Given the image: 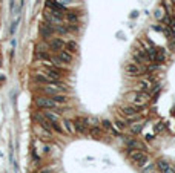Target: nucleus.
<instances>
[{
	"instance_id": "nucleus-1",
	"label": "nucleus",
	"mask_w": 175,
	"mask_h": 173,
	"mask_svg": "<svg viewBox=\"0 0 175 173\" xmlns=\"http://www.w3.org/2000/svg\"><path fill=\"white\" fill-rule=\"evenodd\" d=\"M126 100L132 104V106H137V107H143V106H146L147 103H149V95L147 94H144V92H137V90H134V92H129V94H126Z\"/></svg>"
},
{
	"instance_id": "nucleus-2",
	"label": "nucleus",
	"mask_w": 175,
	"mask_h": 173,
	"mask_svg": "<svg viewBox=\"0 0 175 173\" xmlns=\"http://www.w3.org/2000/svg\"><path fill=\"white\" fill-rule=\"evenodd\" d=\"M34 103L39 109H43V110H54V109H58V104H55L51 97H46V95H39L34 98Z\"/></svg>"
},
{
	"instance_id": "nucleus-3",
	"label": "nucleus",
	"mask_w": 175,
	"mask_h": 173,
	"mask_svg": "<svg viewBox=\"0 0 175 173\" xmlns=\"http://www.w3.org/2000/svg\"><path fill=\"white\" fill-rule=\"evenodd\" d=\"M129 158L131 161L135 162V165L138 167H144L149 161V156L146 152H141V150H129Z\"/></svg>"
},
{
	"instance_id": "nucleus-4",
	"label": "nucleus",
	"mask_w": 175,
	"mask_h": 173,
	"mask_svg": "<svg viewBox=\"0 0 175 173\" xmlns=\"http://www.w3.org/2000/svg\"><path fill=\"white\" fill-rule=\"evenodd\" d=\"M125 72H126L128 77H138V75H141V74L144 72V69H143L138 63L129 61V63L125 64Z\"/></svg>"
},
{
	"instance_id": "nucleus-5",
	"label": "nucleus",
	"mask_w": 175,
	"mask_h": 173,
	"mask_svg": "<svg viewBox=\"0 0 175 173\" xmlns=\"http://www.w3.org/2000/svg\"><path fill=\"white\" fill-rule=\"evenodd\" d=\"M121 113L128 120H132V121H135V120H138L141 116L140 115V107H137V106H123L121 107Z\"/></svg>"
},
{
	"instance_id": "nucleus-6",
	"label": "nucleus",
	"mask_w": 175,
	"mask_h": 173,
	"mask_svg": "<svg viewBox=\"0 0 175 173\" xmlns=\"http://www.w3.org/2000/svg\"><path fill=\"white\" fill-rule=\"evenodd\" d=\"M74 127H75V132L77 133H81V135H86L89 132V126H88V118L86 116H78L74 120Z\"/></svg>"
},
{
	"instance_id": "nucleus-7",
	"label": "nucleus",
	"mask_w": 175,
	"mask_h": 173,
	"mask_svg": "<svg viewBox=\"0 0 175 173\" xmlns=\"http://www.w3.org/2000/svg\"><path fill=\"white\" fill-rule=\"evenodd\" d=\"M123 139H125V142H126V147L131 150V149H134V150H141V152H146V144L144 142H141V141H138V139H134V138H129V136H123Z\"/></svg>"
},
{
	"instance_id": "nucleus-8",
	"label": "nucleus",
	"mask_w": 175,
	"mask_h": 173,
	"mask_svg": "<svg viewBox=\"0 0 175 173\" xmlns=\"http://www.w3.org/2000/svg\"><path fill=\"white\" fill-rule=\"evenodd\" d=\"M39 31H40V35H42L43 40H51L54 37V25H51L48 22L46 23H42L40 28H39Z\"/></svg>"
},
{
	"instance_id": "nucleus-9",
	"label": "nucleus",
	"mask_w": 175,
	"mask_h": 173,
	"mask_svg": "<svg viewBox=\"0 0 175 173\" xmlns=\"http://www.w3.org/2000/svg\"><path fill=\"white\" fill-rule=\"evenodd\" d=\"M65 45H66V42H63L60 37H52V39L49 40L48 49L52 51V52H60V51L65 49Z\"/></svg>"
},
{
	"instance_id": "nucleus-10",
	"label": "nucleus",
	"mask_w": 175,
	"mask_h": 173,
	"mask_svg": "<svg viewBox=\"0 0 175 173\" xmlns=\"http://www.w3.org/2000/svg\"><path fill=\"white\" fill-rule=\"evenodd\" d=\"M63 64H71L72 63V60H74V55L72 54H69L68 51H60V52H57V55H55Z\"/></svg>"
},
{
	"instance_id": "nucleus-11",
	"label": "nucleus",
	"mask_w": 175,
	"mask_h": 173,
	"mask_svg": "<svg viewBox=\"0 0 175 173\" xmlns=\"http://www.w3.org/2000/svg\"><path fill=\"white\" fill-rule=\"evenodd\" d=\"M46 5H48L52 11H60V13L66 14V8H65V5H61V3L55 2V0H46Z\"/></svg>"
},
{
	"instance_id": "nucleus-12",
	"label": "nucleus",
	"mask_w": 175,
	"mask_h": 173,
	"mask_svg": "<svg viewBox=\"0 0 175 173\" xmlns=\"http://www.w3.org/2000/svg\"><path fill=\"white\" fill-rule=\"evenodd\" d=\"M65 51H68L69 54H77L78 52V43L75 40H68L66 45H65Z\"/></svg>"
},
{
	"instance_id": "nucleus-13",
	"label": "nucleus",
	"mask_w": 175,
	"mask_h": 173,
	"mask_svg": "<svg viewBox=\"0 0 175 173\" xmlns=\"http://www.w3.org/2000/svg\"><path fill=\"white\" fill-rule=\"evenodd\" d=\"M137 87L140 89V92H149L154 86H152V83L149 80H140L138 84H137Z\"/></svg>"
},
{
	"instance_id": "nucleus-14",
	"label": "nucleus",
	"mask_w": 175,
	"mask_h": 173,
	"mask_svg": "<svg viewBox=\"0 0 175 173\" xmlns=\"http://www.w3.org/2000/svg\"><path fill=\"white\" fill-rule=\"evenodd\" d=\"M34 80H35L37 83H40V84H45V86H46V84L54 83L51 78H48V77H46V74H35V75H34Z\"/></svg>"
},
{
	"instance_id": "nucleus-15",
	"label": "nucleus",
	"mask_w": 175,
	"mask_h": 173,
	"mask_svg": "<svg viewBox=\"0 0 175 173\" xmlns=\"http://www.w3.org/2000/svg\"><path fill=\"white\" fill-rule=\"evenodd\" d=\"M63 127H65V130L69 133V135H74L75 133V127H74V121H71V120H68V118H65L63 120Z\"/></svg>"
},
{
	"instance_id": "nucleus-16",
	"label": "nucleus",
	"mask_w": 175,
	"mask_h": 173,
	"mask_svg": "<svg viewBox=\"0 0 175 173\" xmlns=\"http://www.w3.org/2000/svg\"><path fill=\"white\" fill-rule=\"evenodd\" d=\"M51 100H52L55 104H66V103H68V95H65V94H57V95L51 97Z\"/></svg>"
},
{
	"instance_id": "nucleus-17",
	"label": "nucleus",
	"mask_w": 175,
	"mask_h": 173,
	"mask_svg": "<svg viewBox=\"0 0 175 173\" xmlns=\"http://www.w3.org/2000/svg\"><path fill=\"white\" fill-rule=\"evenodd\" d=\"M143 127H144V124L138 121V123H134V124L129 126V132H131L132 135H138V133L143 130Z\"/></svg>"
},
{
	"instance_id": "nucleus-18",
	"label": "nucleus",
	"mask_w": 175,
	"mask_h": 173,
	"mask_svg": "<svg viewBox=\"0 0 175 173\" xmlns=\"http://www.w3.org/2000/svg\"><path fill=\"white\" fill-rule=\"evenodd\" d=\"M65 17H66V20H68L69 23H77V22H78V14H77L75 11H66Z\"/></svg>"
},
{
	"instance_id": "nucleus-19",
	"label": "nucleus",
	"mask_w": 175,
	"mask_h": 173,
	"mask_svg": "<svg viewBox=\"0 0 175 173\" xmlns=\"http://www.w3.org/2000/svg\"><path fill=\"white\" fill-rule=\"evenodd\" d=\"M43 115H45V118H46L49 123H55V121H58V113H52V110H45Z\"/></svg>"
},
{
	"instance_id": "nucleus-20",
	"label": "nucleus",
	"mask_w": 175,
	"mask_h": 173,
	"mask_svg": "<svg viewBox=\"0 0 175 173\" xmlns=\"http://www.w3.org/2000/svg\"><path fill=\"white\" fill-rule=\"evenodd\" d=\"M102 126H103V129H105V130L111 132L112 135H117V130L114 129V126H112V123H111L109 120H103V121H102Z\"/></svg>"
},
{
	"instance_id": "nucleus-21",
	"label": "nucleus",
	"mask_w": 175,
	"mask_h": 173,
	"mask_svg": "<svg viewBox=\"0 0 175 173\" xmlns=\"http://www.w3.org/2000/svg\"><path fill=\"white\" fill-rule=\"evenodd\" d=\"M54 32H57V34H60V35H63V34H68L69 31H68V26L66 25H54Z\"/></svg>"
},
{
	"instance_id": "nucleus-22",
	"label": "nucleus",
	"mask_w": 175,
	"mask_h": 173,
	"mask_svg": "<svg viewBox=\"0 0 175 173\" xmlns=\"http://www.w3.org/2000/svg\"><path fill=\"white\" fill-rule=\"evenodd\" d=\"M88 133H89L91 136H94V138H100L103 135V132H102V129L99 126L97 127H89V132H88Z\"/></svg>"
},
{
	"instance_id": "nucleus-23",
	"label": "nucleus",
	"mask_w": 175,
	"mask_h": 173,
	"mask_svg": "<svg viewBox=\"0 0 175 173\" xmlns=\"http://www.w3.org/2000/svg\"><path fill=\"white\" fill-rule=\"evenodd\" d=\"M37 57H39L40 60H43V61H48V63H49V61H51V58H52V57H51L46 51H37Z\"/></svg>"
},
{
	"instance_id": "nucleus-24",
	"label": "nucleus",
	"mask_w": 175,
	"mask_h": 173,
	"mask_svg": "<svg viewBox=\"0 0 175 173\" xmlns=\"http://www.w3.org/2000/svg\"><path fill=\"white\" fill-rule=\"evenodd\" d=\"M141 173H157V165L155 164H146L143 167Z\"/></svg>"
},
{
	"instance_id": "nucleus-25",
	"label": "nucleus",
	"mask_w": 175,
	"mask_h": 173,
	"mask_svg": "<svg viewBox=\"0 0 175 173\" xmlns=\"http://www.w3.org/2000/svg\"><path fill=\"white\" fill-rule=\"evenodd\" d=\"M155 165H157V168L161 171V170H164L166 167H169L170 164H169L166 159H157V164H155Z\"/></svg>"
},
{
	"instance_id": "nucleus-26",
	"label": "nucleus",
	"mask_w": 175,
	"mask_h": 173,
	"mask_svg": "<svg viewBox=\"0 0 175 173\" xmlns=\"http://www.w3.org/2000/svg\"><path fill=\"white\" fill-rule=\"evenodd\" d=\"M86 118H88V126H89V127H97L100 124V121L95 116H86Z\"/></svg>"
},
{
	"instance_id": "nucleus-27",
	"label": "nucleus",
	"mask_w": 175,
	"mask_h": 173,
	"mask_svg": "<svg viewBox=\"0 0 175 173\" xmlns=\"http://www.w3.org/2000/svg\"><path fill=\"white\" fill-rule=\"evenodd\" d=\"M51 130H54V132H57V133H63V129H61V126L58 124V121L51 123Z\"/></svg>"
},
{
	"instance_id": "nucleus-28",
	"label": "nucleus",
	"mask_w": 175,
	"mask_h": 173,
	"mask_svg": "<svg viewBox=\"0 0 175 173\" xmlns=\"http://www.w3.org/2000/svg\"><path fill=\"white\" fill-rule=\"evenodd\" d=\"M115 127H117L118 130H125L128 126H126V123H125V121H121L120 118H117V120H115Z\"/></svg>"
},
{
	"instance_id": "nucleus-29",
	"label": "nucleus",
	"mask_w": 175,
	"mask_h": 173,
	"mask_svg": "<svg viewBox=\"0 0 175 173\" xmlns=\"http://www.w3.org/2000/svg\"><path fill=\"white\" fill-rule=\"evenodd\" d=\"M66 26H68V31H69V32H71V31H72V32H78V29H80V26H78L77 23H69V25H66Z\"/></svg>"
},
{
	"instance_id": "nucleus-30",
	"label": "nucleus",
	"mask_w": 175,
	"mask_h": 173,
	"mask_svg": "<svg viewBox=\"0 0 175 173\" xmlns=\"http://www.w3.org/2000/svg\"><path fill=\"white\" fill-rule=\"evenodd\" d=\"M154 16H155L157 20H163V11H161V8H157L155 13H154Z\"/></svg>"
},
{
	"instance_id": "nucleus-31",
	"label": "nucleus",
	"mask_w": 175,
	"mask_h": 173,
	"mask_svg": "<svg viewBox=\"0 0 175 173\" xmlns=\"http://www.w3.org/2000/svg\"><path fill=\"white\" fill-rule=\"evenodd\" d=\"M160 173H175V168H173L172 165H169V167H166L164 170H161Z\"/></svg>"
},
{
	"instance_id": "nucleus-32",
	"label": "nucleus",
	"mask_w": 175,
	"mask_h": 173,
	"mask_svg": "<svg viewBox=\"0 0 175 173\" xmlns=\"http://www.w3.org/2000/svg\"><path fill=\"white\" fill-rule=\"evenodd\" d=\"M17 23H19V20L13 23V26H11V29H9V34H14V32H16V28H17Z\"/></svg>"
},
{
	"instance_id": "nucleus-33",
	"label": "nucleus",
	"mask_w": 175,
	"mask_h": 173,
	"mask_svg": "<svg viewBox=\"0 0 175 173\" xmlns=\"http://www.w3.org/2000/svg\"><path fill=\"white\" fill-rule=\"evenodd\" d=\"M14 6H16V0H9V8H11V13H14Z\"/></svg>"
},
{
	"instance_id": "nucleus-34",
	"label": "nucleus",
	"mask_w": 175,
	"mask_h": 173,
	"mask_svg": "<svg viewBox=\"0 0 175 173\" xmlns=\"http://www.w3.org/2000/svg\"><path fill=\"white\" fill-rule=\"evenodd\" d=\"M163 129V123H158V126H155V132H160Z\"/></svg>"
},
{
	"instance_id": "nucleus-35",
	"label": "nucleus",
	"mask_w": 175,
	"mask_h": 173,
	"mask_svg": "<svg viewBox=\"0 0 175 173\" xmlns=\"http://www.w3.org/2000/svg\"><path fill=\"white\" fill-rule=\"evenodd\" d=\"M39 173H51V168H43V170H40Z\"/></svg>"
},
{
	"instance_id": "nucleus-36",
	"label": "nucleus",
	"mask_w": 175,
	"mask_h": 173,
	"mask_svg": "<svg viewBox=\"0 0 175 173\" xmlns=\"http://www.w3.org/2000/svg\"><path fill=\"white\" fill-rule=\"evenodd\" d=\"M60 2H61V5H68V3L72 2V0H60Z\"/></svg>"
},
{
	"instance_id": "nucleus-37",
	"label": "nucleus",
	"mask_w": 175,
	"mask_h": 173,
	"mask_svg": "<svg viewBox=\"0 0 175 173\" xmlns=\"http://www.w3.org/2000/svg\"><path fill=\"white\" fill-rule=\"evenodd\" d=\"M3 81H6V77H3L2 74H0V83H3Z\"/></svg>"
},
{
	"instance_id": "nucleus-38",
	"label": "nucleus",
	"mask_w": 175,
	"mask_h": 173,
	"mask_svg": "<svg viewBox=\"0 0 175 173\" xmlns=\"http://www.w3.org/2000/svg\"><path fill=\"white\" fill-rule=\"evenodd\" d=\"M170 2H172V3H173V5H175V0H170Z\"/></svg>"
},
{
	"instance_id": "nucleus-39",
	"label": "nucleus",
	"mask_w": 175,
	"mask_h": 173,
	"mask_svg": "<svg viewBox=\"0 0 175 173\" xmlns=\"http://www.w3.org/2000/svg\"><path fill=\"white\" fill-rule=\"evenodd\" d=\"M173 168H175V167H173Z\"/></svg>"
}]
</instances>
